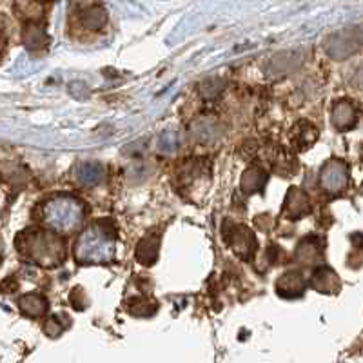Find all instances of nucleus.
I'll return each mask as SVG.
<instances>
[{
  "label": "nucleus",
  "mask_w": 363,
  "mask_h": 363,
  "mask_svg": "<svg viewBox=\"0 0 363 363\" xmlns=\"http://www.w3.org/2000/svg\"><path fill=\"white\" fill-rule=\"evenodd\" d=\"M265 180H267V177H265L264 171L258 169V167H252L244 174L242 187L245 189V193H255V191L262 189L265 186Z\"/></svg>",
  "instance_id": "obj_14"
},
{
  "label": "nucleus",
  "mask_w": 363,
  "mask_h": 363,
  "mask_svg": "<svg viewBox=\"0 0 363 363\" xmlns=\"http://www.w3.org/2000/svg\"><path fill=\"white\" fill-rule=\"evenodd\" d=\"M136 258L144 265H153L158 258V236L142 240V244L136 249Z\"/></svg>",
  "instance_id": "obj_11"
},
{
  "label": "nucleus",
  "mask_w": 363,
  "mask_h": 363,
  "mask_svg": "<svg viewBox=\"0 0 363 363\" xmlns=\"http://www.w3.org/2000/svg\"><path fill=\"white\" fill-rule=\"evenodd\" d=\"M108 24V11L100 0H73L69 6V33L96 35Z\"/></svg>",
  "instance_id": "obj_4"
},
{
  "label": "nucleus",
  "mask_w": 363,
  "mask_h": 363,
  "mask_svg": "<svg viewBox=\"0 0 363 363\" xmlns=\"http://www.w3.org/2000/svg\"><path fill=\"white\" fill-rule=\"evenodd\" d=\"M307 287L306 278L301 277L300 272L293 271V272H285L284 277L278 280L277 284V291L280 296L284 298H296L303 294Z\"/></svg>",
  "instance_id": "obj_6"
},
{
  "label": "nucleus",
  "mask_w": 363,
  "mask_h": 363,
  "mask_svg": "<svg viewBox=\"0 0 363 363\" xmlns=\"http://www.w3.org/2000/svg\"><path fill=\"white\" fill-rule=\"evenodd\" d=\"M356 122V111L352 108V104L340 102L335 108V125L338 129H349L352 128Z\"/></svg>",
  "instance_id": "obj_12"
},
{
  "label": "nucleus",
  "mask_w": 363,
  "mask_h": 363,
  "mask_svg": "<svg viewBox=\"0 0 363 363\" xmlns=\"http://www.w3.org/2000/svg\"><path fill=\"white\" fill-rule=\"evenodd\" d=\"M287 200L293 202L291 206L289 203H285V207L291 209V218H298V216L306 215L307 211H309V202H307L306 196H303L298 189H291L289 194H287Z\"/></svg>",
  "instance_id": "obj_13"
},
{
  "label": "nucleus",
  "mask_w": 363,
  "mask_h": 363,
  "mask_svg": "<svg viewBox=\"0 0 363 363\" xmlns=\"http://www.w3.org/2000/svg\"><path fill=\"white\" fill-rule=\"evenodd\" d=\"M256 247V240L249 229L245 227H235V238H233V249L238 252L242 258H249Z\"/></svg>",
  "instance_id": "obj_8"
},
{
  "label": "nucleus",
  "mask_w": 363,
  "mask_h": 363,
  "mask_svg": "<svg viewBox=\"0 0 363 363\" xmlns=\"http://www.w3.org/2000/svg\"><path fill=\"white\" fill-rule=\"evenodd\" d=\"M84 213L86 209L79 199L69 196V194H60V196H53L45 202L42 222L55 233L69 235L82 225Z\"/></svg>",
  "instance_id": "obj_3"
},
{
  "label": "nucleus",
  "mask_w": 363,
  "mask_h": 363,
  "mask_svg": "<svg viewBox=\"0 0 363 363\" xmlns=\"http://www.w3.org/2000/svg\"><path fill=\"white\" fill-rule=\"evenodd\" d=\"M311 285H313L316 291H320V293L333 294L335 291H338V277H336V272L330 271L329 267H322L318 269L313 274Z\"/></svg>",
  "instance_id": "obj_7"
},
{
  "label": "nucleus",
  "mask_w": 363,
  "mask_h": 363,
  "mask_svg": "<svg viewBox=\"0 0 363 363\" xmlns=\"http://www.w3.org/2000/svg\"><path fill=\"white\" fill-rule=\"evenodd\" d=\"M18 306H21L22 313L28 314V316H42L48 311V300L42 294L31 293L22 296L18 300Z\"/></svg>",
  "instance_id": "obj_9"
},
{
  "label": "nucleus",
  "mask_w": 363,
  "mask_h": 363,
  "mask_svg": "<svg viewBox=\"0 0 363 363\" xmlns=\"http://www.w3.org/2000/svg\"><path fill=\"white\" fill-rule=\"evenodd\" d=\"M74 173H77V180H80L82 184H86V186H95V184H99L102 180L104 167L100 164H96V162H84V164H80L77 167Z\"/></svg>",
  "instance_id": "obj_10"
},
{
  "label": "nucleus",
  "mask_w": 363,
  "mask_h": 363,
  "mask_svg": "<svg viewBox=\"0 0 363 363\" xmlns=\"http://www.w3.org/2000/svg\"><path fill=\"white\" fill-rule=\"evenodd\" d=\"M349 182V169L342 160H330L320 173V186L327 193H340Z\"/></svg>",
  "instance_id": "obj_5"
},
{
  "label": "nucleus",
  "mask_w": 363,
  "mask_h": 363,
  "mask_svg": "<svg viewBox=\"0 0 363 363\" xmlns=\"http://www.w3.org/2000/svg\"><path fill=\"white\" fill-rule=\"evenodd\" d=\"M116 236L104 222L91 225L74 244V258L82 265H100L115 260Z\"/></svg>",
  "instance_id": "obj_1"
},
{
  "label": "nucleus",
  "mask_w": 363,
  "mask_h": 363,
  "mask_svg": "<svg viewBox=\"0 0 363 363\" xmlns=\"http://www.w3.org/2000/svg\"><path fill=\"white\" fill-rule=\"evenodd\" d=\"M15 245L29 262H35L44 267H55V265L62 264L64 256H66L60 238L51 233L37 231V229L21 233L18 238L15 240Z\"/></svg>",
  "instance_id": "obj_2"
}]
</instances>
